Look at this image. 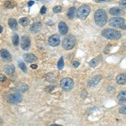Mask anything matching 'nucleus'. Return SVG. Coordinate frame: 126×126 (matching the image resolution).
<instances>
[{
	"mask_svg": "<svg viewBox=\"0 0 126 126\" xmlns=\"http://www.w3.org/2000/svg\"><path fill=\"white\" fill-rule=\"evenodd\" d=\"M30 67H31L32 69H36V68H37V65L33 64V65H31V66H30Z\"/></svg>",
	"mask_w": 126,
	"mask_h": 126,
	"instance_id": "obj_36",
	"label": "nucleus"
},
{
	"mask_svg": "<svg viewBox=\"0 0 126 126\" xmlns=\"http://www.w3.org/2000/svg\"><path fill=\"white\" fill-rule=\"evenodd\" d=\"M125 24V20L122 17L112 18L109 20V25L114 28H122V26Z\"/></svg>",
	"mask_w": 126,
	"mask_h": 126,
	"instance_id": "obj_7",
	"label": "nucleus"
},
{
	"mask_svg": "<svg viewBox=\"0 0 126 126\" xmlns=\"http://www.w3.org/2000/svg\"><path fill=\"white\" fill-rule=\"evenodd\" d=\"M60 36L58 34H53V35L50 36V38L48 39V43L50 46H57L60 45Z\"/></svg>",
	"mask_w": 126,
	"mask_h": 126,
	"instance_id": "obj_8",
	"label": "nucleus"
},
{
	"mask_svg": "<svg viewBox=\"0 0 126 126\" xmlns=\"http://www.w3.org/2000/svg\"><path fill=\"white\" fill-rule=\"evenodd\" d=\"M121 29H123V30H126V24H125L123 26H122V28H121Z\"/></svg>",
	"mask_w": 126,
	"mask_h": 126,
	"instance_id": "obj_38",
	"label": "nucleus"
},
{
	"mask_svg": "<svg viewBox=\"0 0 126 126\" xmlns=\"http://www.w3.org/2000/svg\"><path fill=\"white\" fill-rule=\"evenodd\" d=\"M119 4L121 6L123 9H126V0H121V1L119 2Z\"/></svg>",
	"mask_w": 126,
	"mask_h": 126,
	"instance_id": "obj_29",
	"label": "nucleus"
},
{
	"mask_svg": "<svg viewBox=\"0 0 126 126\" xmlns=\"http://www.w3.org/2000/svg\"><path fill=\"white\" fill-rule=\"evenodd\" d=\"M91 9L87 4H83L77 10V16L80 19H85L89 15Z\"/></svg>",
	"mask_w": 126,
	"mask_h": 126,
	"instance_id": "obj_5",
	"label": "nucleus"
},
{
	"mask_svg": "<svg viewBox=\"0 0 126 126\" xmlns=\"http://www.w3.org/2000/svg\"><path fill=\"white\" fill-rule=\"evenodd\" d=\"M24 60L26 62L32 63L37 61V56H34V54H25V55H24Z\"/></svg>",
	"mask_w": 126,
	"mask_h": 126,
	"instance_id": "obj_14",
	"label": "nucleus"
},
{
	"mask_svg": "<svg viewBox=\"0 0 126 126\" xmlns=\"http://www.w3.org/2000/svg\"><path fill=\"white\" fill-rule=\"evenodd\" d=\"M42 28V24L41 23H40V22H36V23H34L33 24H31L30 25V31L32 32V33L35 34V33H38L39 31H40V30H41Z\"/></svg>",
	"mask_w": 126,
	"mask_h": 126,
	"instance_id": "obj_12",
	"label": "nucleus"
},
{
	"mask_svg": "<svg viewBox=\"0 0 126 126\" xmlns=\"http://www.w3.org/2000/svg\"><path fill=\"white\" fill-rule=\"evenodd\" d=\"M58 30H59V32H60L61 34L65 35V34L68 32V26L66 25V24L65 23V22L62 21L58 24Z\"/></svg>",
	"mask_w": 126,
	"mask_h": 126,
	"instance_id": "obj_11",
	"label": "nucleus"
},
{
	"mask_svg": "<svg viewBox=\"0 0 126 126\" xmlns=\"http://www.w3.org/2000/svg\"><path fill=\"white\" fill-rule=\"evenodd\" d=\"M9 25L12 30H15V29H17L18 23L15 19H9Z\"/></svg>",
	"mask_w": 126,
	"mask_h": 126,
	"instance_id": "obj_21",
	"label": "nucleus"
},
{
	"mask_svg": "<svg viewBox=\"0 0 126 126\" xmlns=\"http://www.w3.org/2000/svg\"><path fill=\"white\" fill-rule=\"evenodd\" d=\"M76 38H75L74 35L71 34V35H68L66 38H65L62 41V47L66 50H72V49L76 46Z\"/></svg>",
	"mask_w": 126,
	"mask_h": 126,
	"instance_id": "obj_4",
	"label": "nucleus"
},
{
	"mask_svg": "<svg viewBox=\"0 0 126 126\" xmlns=\"http://www.w3.org/2000/svg\"><path fill=\"white\" fill-rule=\"evenodd\" d=\"M79 65H80V63H79L78 62H72V66H74V67H78L79 66Z\"/></svg>",
	"mask_w": 126,
	"mask_h": 126,
	"instance_id": "obj_34",
	"label": "nucleus"
},
{
	"mask_svg": "<svg viewBox=\"0 0 126 126\" xmlns=\"http://www.w3.org/2000/svg\"><path fill=\"white\" fill-rule=\"evenodd\" d=\"M3 27H2V26L1 25H0V33H2V31H3Z\"/></svg>",
	"mask_w": 126,
	"mask_h": 126,
	"instance_id": "obj_40",
	"label": "nucleus"
},
{
	"mask_svg": "<svg viewBox=\"0 0 126 126\" xmlns=\"http://www.w3.org/2000/svg\"><path fill=\"white\" fill-rule=\"evenodd\" d=\"M102 35L108 40H119L121 37V32L113 29H106L102 31Z\"/></svg>",
	"mask_w": 126,
	"mask_h": 126,
	"instance_id": "obj_3",
	"label": "nucleus"
},
{
	"mask_svg": "<svg viewBox=\"0 0 126 126\" xmlns=\"http://www.w3.org/2000/svg\"><path fill=\"white\" fill-rule=\"evenodd\" d=\"M12 42H13L14 46H19V37L17 34H15L13 35V38H12Z\"/></svg>",
	"mask_w": 126,
	"mask_h": 126,
	"instance_id": "obj_24",
	"label": "nucleus"
},
{
	"mask_svg": "<svg viewBox=\"0 0 126 126\" xmlns=\"http://www.w3.org/2000/svg\"><path fill=\"white\" fill-rule=\"evenodd\" d=\"M6 79H7V78H6V77H5V75H3V74H0V82H5Z\"/></svg>",
	"mask_w": 126,
	"mask_h": 126,
	"instance_id": "obj_31",
	"label": "nucleus"
},
{
	"mask_svg": "<svg viewBox=\"0 0 126 126\" xmlns=\"http://www.w3.org/2000/svg\"><path fill=\"white\" fill-rule=\"evenodd\" d=\"M29 89L27 84H24V83H19V90L20 92H26V91Z\"/></svg>",
	"mask_w": 126,
	"mask_h": 126,
	"instance_id": "obj_25",
	"label": "nucleus"
},
{
	"mask_svg": "<svg viewBox=\"0 0 126 126\" xmlns=\"http://www.w3.org/2000/svg\"><path fill=\"white\" fill-rule=\"evenodd\" d=\"M94 20L97 25L103 27L107 24L108 15L105 10L103 9H97L94 14Z\"/></svg>",
	"mask_w": 126,
	"mask_h": 126,
	"instance_id": "obj_2",
	"label": "nucleus"
},
{
	"mask_svg": "<svg viewBox=\"0 0 126 126\" xmlns=\"http://www.w3.org/2000/svg\"><path fill=\"white\" fill-rule=\"evenodd\" d=\"M62 9V6H55V7L53 8V11L54 13H59V12H61Z\"/></svg>",
	"mask_w": 126,
	"mask_h": 126,
	"instance_id": "obj_28",
	"label": "nucleus"
},
{
	"mask_svg": "<svg viewBox=\"0 0 126 126\" xmlns=\"http://www.w3.org/2000/svg\"><path fill=\"white\" fill-rule=\"evenodd\" d=\"M109 14L112 15H124L123 10L120 9L119 8H112L109 9Z\"/></svg>",
	"mask_w": 126,
	"mask_h": 126,
	"instance_id": "obj_17",
	"label": "nucleus"
},
{
	"mask_svg": "<svg viewBox=\"0 0 126 126\" xmlns=\"http://www.w3.org/2000/svg\"><path fill=\"white\" fill-rule=\"evenodd\" d=\"M53 88H54V86H50V87H46V92H50L51 90H53Z\"/></svg>",
	"mask_w": 126,
	"mask_h": 126,
	"instance_id": "obj_33",
	"label": "nucleus"
},
{
	"mask_svg": "<svg viewBox=\"0 0 126 126\" xmlns=\"http://www.w3.org/2000/svg\"><path fill=\"white\" fill-rule=\"evenodd\" d=\"M21 47L24 50H28L30 47V40L28 36H23L21 39Z\"/></svg>",
	"mask_w": 126,
	"mask_h": 126,
	"instance_id": "obj_9",
	"label": "nucleus"
},
{
	"mask_svg": "<svg viewBox=\"0 0 126 126\" xmlns=\"http://www.w3.org/2000/svg\"><path fill=\"white\" fill-rule=\"evenodd\" d=\"M19 66L20 68H21V70L23 71L24 72H27V68H26L25 64H24L23 62H21V61H19Z\"/></svg>",
	"mask_w": 126,
	"mask_h": 126,
	"instance_id": "obj_27",
	"label": "nucleus"
},
{
	"mask_svg": "<svg viewBox=\"0 0 126 126\" xmlns=\"http://www.w3.org/2000/svg\"><path fill=\"white\" fill-rule=\"evenodd\" d=\"M47 24H48V25H53L54 23H53V22H51V21H50V22H48Z\"/></svg>",
	"mask_w": 126,
	"mask_h": 126,
	"instance_id": "obj_39",
	"label": "nucleus"
},
{
	"mask_svg": "<svg viewBox=\"0 0 126 126\" xmlns=\"http://www.w3.org/2000/svg\"><path fill=\"white\" fill-rule=\"evenodd\" d=\"M119 113H122V114H126V106L120 108V109H119Z\"/></svg>",
	"mask_w": 126,
	"mask_h": 126,
	"instance_id": "obj_30",
	"label": "nucleus"
},
{
	"mask_svg": "<svg viewBox=\"0 0 126 126\" xmlns=\"http://www.w3.org/2000/svg\"><path fill=\"white\" fill-rule=\"evenodd\" d=\"M95 1L97 3H103V2H105V0H95Z\"/></svg>",
	"mask_w": 126,
	"mask_h": 126,
	"instance_id": "obj_37",
	"label": "nucleus"
},
{
	"mask_svg": "<svg viewBox=\"0 0 126 126\" xmlns=\"http://www.w3.org/2000/svg\"><path fill=\"white\" fill-rule=\"evenodd\" d=\"M57 67L59 70H62L63 67H64V59H63V57H61L60 60L58 61Z\"/></svg>",
	"mask_w": 126,
	"mask_h": 126,
	"instance_id": "obj_26",
	"label": "nucleus"
},
{
	"mask_svg": "<svg viewBox=\"0 0 126 126\" xmlns=\"http://www.w3.org/2000/svg\"><path fill=\"white\" fill-rule=\"evenodd\" d=\"M102 80V76H99V75H97V76L93 77V78L87 82V86L92 87H95L96 85L98 84L100 82V81Z\"/></svg>",
	"mask_w": 126,
	"mask_h": 126,
	"instance_id": "obj_10",
	"label": "nucleus"
},
{
	"mask_svg": "<svg viewBox=\"0 0 126 126\" xmlns=\"http://www.w3.org/2000/svg\"><path fill=\"white\" fill-rule=\"evenodd\" d=\"M73 86H74V82L70 78H65L62 79V81L60 82V87L63 90L67 91V92L72 90L73 88Z\"/></svg>",
	"mask_w": 126,
	"mask_h": 126,
	"instance_id": "obj_6",
	"label": "nucleus"
},
{
	"mask_svg": "<svg viewBox=\"0 0 126 126\" xmlns=\"http://www.w3.org/2000/svg\"><path fill=\"white\" fill-rule=\"evenodd\" d=\"M2 123H3V121H2V119H0V125H1V124H2Z\"/></svg>",
	"mask_w": 126,
	"mask_h": 126,
	"instance_id": "obj_42",
	"label": "nucleus"
},
{
	"mask_svg": "<svg viewBox=\"0 0 126 126\" xmlns=\"http://www.w3.org/2000/svg\"><path fill=\"white\" fill-rule=\"evenodd\" d=\"M101 61H102V56H97V57L93 58V60H91L90 62H89V66H90L91 67H96L97 65H99Z\"/></svg>",
	"mask_w": 126,
	"mask_h": 126,
	"instance_id": "obj_15",
	"label": "nucleus"
},
{
	"mask_svg": "<svg viewBox=\"0 0 126 126\" xmlns=\"http://www.w3.org/2000/svg\"><path fill=\"white\" fill-rule=\"evenodd\" d=\"M46 13V6H43V7L41 8V9H40V14H41V15H45Z\"/></svg>",
	"mask_w": 126,
	"mask_h": 126,
	"instance_id": "obj_32",
	"label": "nucleus"
},
{
	"mask_svg": "<svg viewBox=\"0 0 126 126\" xmlns=\"http://www.w3.org/2000/svg\"><path fill=\"white\" fill-rule=\"evenodd\" d=\"M116 82L118 84L124 85L126 83V74L125 73H121V74L118 75L116 78Z\"/></svg>",
	"mask_w": 126,
	"mask_h": 126,
	"instance_id": "obj_16",
	"label": "nucleus"
},
{
	"mask_svg": "<svg viewBox=\"0 0 126 126\" xmlns=\"http://www.w3.org/2000/svg\"><path fill=\"white\" fill-rule=\"evenodd\" d=\"M0 56H1L2 58H3V60L6 61V62H10L12 59L10 53L7 50H4V49L0 50Z\"/></svg>",
	"mask_w": 126,
	"mask_h": 126,
	"instance_id": "obj_13",
	"label": "nucleus"
},
{
	"mask_svg": "<svg viewBox=\"0 0 126 126\" xmlns=\"http://www.w3.org/2000/svg\"><path fill=\"white\" fill-rule=\"evenodd\" d=\"M76 12H77L76 9H75L74 7H71L67 11V17L70 19H73V18L75 17V14H76Z\"/></svg>",
	"mask_w": 126,
	"mask_h": 126,
	"instance_id": "obj_19",
	"label": "nucleus"
},
{
	"mask_svg": "<svg viewBox=\"0 0 126 126\" xmlns=\"http://www.w3.org/2000/svg\"><path fill=\"white\" fill-rule=\"evenodd\" d=\"M34 1H30L29 3H28V5L30 6V7H31L32 5H34Z\"/></svg>",
	"mask_w": 126,
	"mask_h": 126,
	"instance_id": "obj_35",
	"label": "nucleus"
},
{
	"mask_svg": "<svg viewBox=\"0 0 126 126\" xmlns=\"http://www.w3.org/2000/svg\"><path fill=\"white\" fill-rule=\"evenodd\" d=\"M4 70H5V72L9 75H12L15 71V67L14 65H8L4 67Z\"/></svg>",
	"mask_w": 126,
	"mask_h": 126,
	"instance_id": "obj_18",
	"label": "nucleus"
},
{
	"mask_svg": "<svg viewBox=\"0 0 126 126\" xmlns=\"http://www.w3.org/2000/svg\"><path fill=\"white\" fill-rule=\"evenodd\" d=\"M19 24H21L22 26H27L28 24H30V19H28V18H26V17H24V18H21V19H19Z\"/></svg>",
	"mask_w": 126,
	"mask_h": 126,
	"instance_id": "obj_22",
	"label": "nucleus"
},
{
	"mask_svg": "<svg viewBox=\"0 0 126 126\" xmlns=\"http://www.w3.org/2000/svg\"><path fill=\"white\" fill-rule=\"evenodd\" d=\"M4 5H5V8H7V9H13L15 6V3L13 0H8V1L5 2Z\"/></svg>",
	"mask_w": 126,
	"mask_h": 126,
	"instance_id": "obj_23",
	"label": "nucleus"
},
{
	"mask_svg": "<svg viewBox=\"0 0 126 126\" xmlns=\"http://www.w3.org/2000/svg\"><path fill=\"white\" fill-rule=\"evenodd\" d=\"M110 1H113V0H105V2H110Z\"/></svg>",
	"mask_w": 126,
	"mask_h": 126,
	"instance_id": "obj_41",
	"label": "nucleus"
},
{
	"mask_svg": "<svg viewBox=\"0 0 126 126\" xmlns=\"http://www.w3.org/2000/svg\"><path fill=\"white\" fill-rule=\"evenodd\" d=\"M117 97H118V99H119V101H120V102H125L126 101V90L122 91V92L119 93Z\"/></svg>",
	"mask_w": 126,
	"mask_h": 126,
	"instance_id": "obj_20",
	"label": "nucleus"
},
{
	"mask_svg": "<svg viewBox=\"0 0 126 126\" xmlns=\"http://www.w3.org/2000/svg\"><path fill=\"white\" fill-rule=\"evenodd\" d=\"M19 92V90H17L15 88L10 90L5 96V99L7 100V102L12 103V104H17V103L21 102L23 96Z\"/></svg>",
	"mask_w": 126,
	"mask_h": 126,
	"instance_id": "obj_1",
	"label": "nucleus"
}]
</instances>
